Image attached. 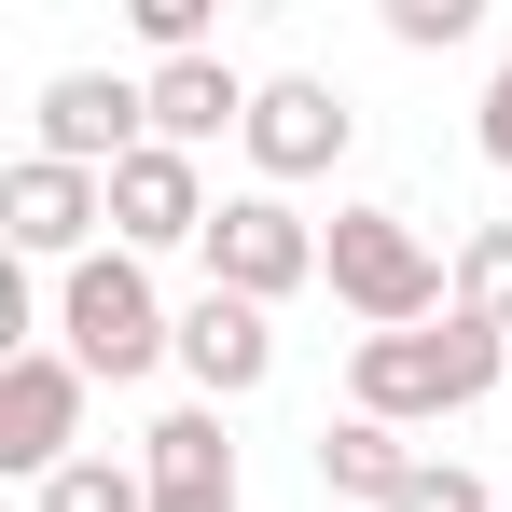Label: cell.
<instances>
[{
	"label": "cell",
	"mask_w": 512,
	"mask_h": 512,
	"mask_svg": "<svg viewBox=\"0 0 512 512\" xmlns=\"http://www.w3.org/2000/svg\"><path fill=\"white\" fill-rule=\"evenodd\" d=\"M208 291H236V305H291L305 277H319V222L291 208V194H222V222H208Z\"/></svg>",
	"instance_id": "4"
},
{
	"label": "cell",
	"mask_w": 512,
	"mask_h": 512,
	"mask_svg": "<svg viewBox=\"0 0 512 512\" xmlns=\"http://www.w3.org/2000/svg\"><path fill=\"white\" fill-rule=\"evenodd\" d=\"M471 139H485V167H512V56L485 70V111H471Z\"/></svg>",
	"instance_id": "18"
},
{
	"label": "cell",
	"mask_w": 512,
	"mask_h": 512,
	"mask_svg": "<svg viewBox=\"0 0 512 512\" xmlns=\"http://www.w3.org/2000/svg\"><path fill=\"white\" fill-rule=\"evenodd\" d=\"M97 222H111V180L97 167H56V153H14L0 167V236H14V263H70L97 250Z\"/></svg>",
	"instance_id": "7"
},
{
	"label": "cell",
	"mask_w": 512,
	"mask_h": 512,
	"mask_svg": "<svg viewBox=\"0 0 512 512\" xmlns=\"http://www.w3.org/2000/svg\"><path fill=\"white\" fill-rule=\"evenodd\" d=\"M457 319L512 333V222H471V236H457Z\"/></svg>",
	"instance_id": "14"
},
{
	"label": "cell",
	"mask_w": 512,
	"mask_h": 512,
	"mask_svg": "<svg viewBox=\"0 0 512 512\" xmlns=\"http://www.w3.org/2000/svg\"><path fill=\"white\" fill-rule=\"evenodd\" d=\"M402 512H512V499H485V485H471L457 457H429L416 485H402Z\"/></svg>",
	"instance_id": "17"
},
{
	"label": "cell",
	"mask_w": 512,
	"mask_h": 512,
	"mask_svg": "<svg viewBox=\"0 0 512 512\" xmlns=\"http://www.w3.org/2000/svg\"><path fill=\"white\" fill-rule=\"evenodd\" d=\"M42 512H153V485H139V457H70L42 485Z\"/></svg>",
	"instance_id": "15"
},
{
	"label": "cell",
	"mask_w": 512,
	"mask_h": 512,
	"mask_svg": "<svg viewBox=\"0 0 512 512\" xmlns=\"http://www.w3.org/2000/svg\"><path fill=\"white\" fill-rule=\"evenodd\" d=\"M180 374H194V402H250L263 374H277V305L194 291V305H180Z\"/></svg>",
	"instance_id": "11"
},
{
	"label": "cell",
	"mask_w": 512,
	"mask_h": 512,
	"mask_svg": "<svg viewBox=\"0 0 512 512\" xmlns=\"http://www.w3.org/2000/svg\"><path fill=\"white\" fill-rule=\"evenodd\" d=\"M485 28V0H388V42L402 56H443V42H471Z\"/></svg>",
	"instance_id": "16"
},
{
	"label": "cell",
	"mask_w": 512,
	"mask_h": 512,
	"mask_svg": "<svg viewBox=\"0 0 512 512\" xmlns=\"http://www.w3.org/2000/svg\"><path fill=\"white\" fill-rule=\"evenodd\" d=\"M139 485H153V512H250L236 443H222V402H180V416L139 429Z\"/></svg>",
	"instance_id": "10"
},
{
	"label": "cell",
	"mask_w": 512,
	"mask_h": 512,
	"mask_svg": "<svg viewBox=\"0 0 512 512\" xmlns=\"http://www.w3.org/2000/svg\"><path fill=\"white\" fill-rule=\"evenodd\" d=\"M56 346L84 360L97 388H139L153 360H180V305L153 291L139 250H84L70 277H56Z\"/></svg>",
	"instance_id": "3"
},
{
	"label": "cell",
	"mask_w": 512,
	"mask_h": 512,
	"mask_svg": "<svg viewBox=\"0 0 512 512\" xmlns=\"http://www.w3.org/2000/svg\"><path fill=\"white\" fill-rule=\"evenodd\" d=\"M305 457H319V485H333V499H374V512H402V485L429 471V457H416V443H402L388 416H333L319 443H305Z\"/></svg>",
	"instance_id": "13"
},
{
	"label": "cell",
	"mask_w": 512,
	"mask_h": 512,
	"mask_svg": "<svg viewBox=\"0 0 512 512\" xmlns=\"http://www.w3.org/2000/svg\"><path fill=\"white\" fill-rule=\"evenodd\" d=\"M319 277H333L346 319H374V333L457 319V263L416 236V208H333V222H319Z\"/></svg>",
	"instance_id": "2"
},
{
	"label": "cell",
	"mask_w": 512,
	"mask_h": 512,
	"mask_svg": "<svg viewBox=\"0 0 512 512\" xmlns=\"http://www.w3.org/2000/svg\"><path fill=\"white\" fill-rule=\"evenodd\" d=\"M346 139H360V111H346L319 70H263V97H250V167H263V194L333 180V167H346Z\"/></svg>",
	"instance_id": "8"
},
{
	"label": "cell",
	"mask_w": 512,
	"mask_h": 512,
	"mask_svg": "<svg viewBox=\"0 0 512 512\" xmlns=\"http://www.w3.org/2000/svg\"><path fill=\"white\" fill-rule=\"evenodd\" d=\"M499 402H512V388H499Z\"/></svg>",
	"instance_id": "19"
},
{
	"label": "cell",
	"mask_w": 512,
	"mask_h": 512,
	"mask_svg": "<svg viewBox=\"0 0 512 512\" xmlns=\"http://www.w3.org/2000/svg\"><path fill=\"white\" fill-rule=\"evenodd\" d=\"M250 70L236 56H180V70H153V139L167 153H208V139H250Z\"/></svg>",
	"instance_id": "12"
},
{
	"label": "cell",
	"mask_w": 512,
	"mask_h": 512,
	"mask_svg": "<svg viewBox=\"0 0 512 512\" xmlns=\"http://www.w3.org/2000/svg\"><path fill=\"white\" fill-rule=\"evenodd\" d=\"M208 222H222V194H208V167H194V153H167V139H153V153H125V167H111V250H208Z\"/></svg>",
	"instance_id": "9"
},
{
	"label": "cell",
	"mask_w": 512,
	"mask_h": 512,
	"mask_svg": "<svg viewBox=\"0 0 512 512\" xmlns=\"http://www.w3.org/2000/svg\"><path fill=\"white\" fill-rule=\"evenodd\" d=\"M84 360L70 346H14L0 360V471H28V485H56L70 457H84Z\"/></svg>",
	"instance_id": "5"
},
{
	"label": "cell",
	"mask_w": 512,
	"mask_h": 512,
	"mask_svg": "<svg viewBox=\"0 0 512 512\" xmlns=\"http://www.w3.org/2000/svg\"><path fill=\"white\" fill-rule=\"evenodd\" d=\"M485 388H512V333H485V319H429V333H360L346 346V416H388V429H443Z\"/></svg>",
	"instance_id": "1"
},
{
	"label": "cell",
	"mask_w": 512,
	"mask_h": 512,
	"mask_svg": "<svg viewBox=\"0 0 512 512\" xmlns=\"http://www.w3.org/2000/svg\"><path fill=\"white\" fill-rule=\"evenodd\" d=\"M28 153H56V167H125V153H153V84H111V70H56L42 111H28Z\"/></svg>",
	"instance_id": "6"
}]
</instances>
